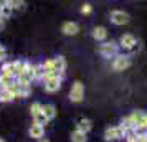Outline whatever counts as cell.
Returning <instances> with one entry per match:
<instances>
[{
  "instance_id": "6da1fadb",
  "label": "cell",
  "mask_w": 147,
  "mask_h": 142,
  "mask_svg": "<svg viewBox=\"0 0 147 142\" xmlns=\"http://www.w3.org/2000/svg\"><path fill=\"white\" fill-rule=\"evenodd\" d=\"M41 65H43V69H45V78H50V76H65V71H66V60H65V56H56V58L47 60Z\"/></svg>"
},
{
  "instance_id": "7c38bea8",
  "label": "cell",
  "mask_w": 147,
  "mask_h": 142,
  "mask_svg": "<svg viewBox=\"0 0 147 142\" xmlns=\"http://www.w3.org/2000/svg\"><path fill=\"white\" fill-rule=\"evenodd\" d=\"M28 135H30L32 139H41V137L45 135V127L33 122V124L30 126V129H28Z\"/></svg>"
},
{
  "instance_id": "5b68a950",
  "label": "cell",
  "mask_w": 147,
  "mask_h": 142,
  "mask_svg": "<svg viewBox=\"0 0 147 142\" xmlns=\"http://www.w3.org/2000/svg\"><path fill=\"white\" fill-rule=\"evenodd\" d=\"M63 79H65V76H50V78H45L43 79L45 91L47 93H56V91H60L61 84H63Z\"/></svg>"
},
{
  "instance_id": "2e32d148",
  "label": "cell",
  "mask_w": 147,
  "mask_h": 142,
  "mask_svg": "<svg viewBox=\"0 0 147 142\" xmlns=\"http://www.w3.org/2000/svg\"><path fill=\"white\" fill-rule=\"evenodd\" d=\"M41 109H43V112H45L48 121H51V119L56 117V108H55L53 104H45V106L41 104Z\"/></svg>"
},
{
  "instance_id": "3957f363",
  "label": "cell",
  "mask_w": 147,
  "mask_h": 142,
  "mask_svg": "<svg viewBox=\"0 0 147 142\" xmlns=\"http://www.w3.org/2000/svg\"><path fill=\"white\" fill-rule=\"evenodd\" d=\"M30 114H32V117H33V122L35 124H40V126H47L48 119H47V116H45V112H43V109H41V104L40 102H33L32 106H30Z\"/></svg>"
},
{
  "instance_id": "ba28073f",
  "label": "cell",
  "mask_w": 147,
  "mask_h": 142,
  "mask_svg": "<svg viewBox=\"0 0 147 142\" xmlns=\"http://www.w3.org/2000/svg\"><path fill=\"white\" fill-rule=\"evenodd\" d=\"M131 66V58L126 55H117L113 60V69L114 71H124Z\"/></svg>"
},
{
  "instance_id": "cb8c5ba5",
  "label": "cell",
  "mask_w": 147,
  "mask_h": 142,
  "mask_svg": "<svg viewBox=\"0 0 147 142\" xmlns=\"http://www.w3.org/2000/svg\"><path fill=\"white\" fill-rule=\"evenodd\" d=\"M5 20H7V18H5V17H3V15L0 13V30H2V28L5 27Z\"/></svg>"
},
{
  "instance_id": "f1b7e54d",
  "label": "cell",
  "mask_w": 147,
  "mask_h": 142,
  "mask_svg": "<svg viewBox=\"0 0 147 142\" xmlns=\"http://www.w3.org/2000/svg\"><path fill=\"white\" fill-rule=\"evenodd\" d=\"M0 142H5V141H3V139H0Z\"/></svg>"
},
{
  "instance_id": "7a4b0ae2",
  "label": "cell",
  "mask_w": 147,
  "mask_h": 142,
  "mask_svg": "<svg viewBox=\"0 0 147 142\" xmlns=\"http://www.w3.org/2000/svg\"><path fill=\"white\" fill-rule=\"evenodd\" d=\"M127 117H129L132 127L136 129L137 132H144L147 129V114L144 111H134L132 114H129Z\"/></svg>"
},
{
  "instance_id": "8fae6325",
  "label": "cell",
  "mask_w": 147,
  "mask_h": 142,
  "mask_svg": "<svg viewBox=\"0 0 147 142\" xmlns=\"http://www.w3.org/2000/svg\"><path fill=\"white\" fill-rule=\"evenodd\" d=\"M61 32L65 35H68V36H74V35H78V32H80V25L76 22H65L63 27H61Z\"/></svg>"
},
{
  "instance_id": "277c9868",
  "label": "cell",
  "mask_w": 147,
  "mask_h": 142,
  "mask_svg": "<svg viewBox=\"0 0 147 142\" xmlns=\"http://www.w3.org/2000/svg\"><path fill=\"white\" fill-rule=\"evenodd\" d=\"M99 53L104 58H114L119 55V45L116 41H102V45L99 46Z\"/></svg>"
},
{
  "instance_id": "52a82bcc",
  "label": "cell",
  "mask_w": 147,
  "mask_h": 142,
  "mask_svg": "<svg viewBox=\"0 0 147 142\" xmlns=\"http://www.w3.org/2000/svg\"><path fill=\"white\" fill-rule=\"evenodd\" d=\"M119 48H122L124 51H132L134 48L137 46V38L132 33H124L119 38Z\"/></svg>"
},
{
  "instance_id": "44dd1931",
  "label": "cell",
  "mask_w": 147,
  "mask_h": 142,
  "mask_svg": "<svg viewBox=\"0 0 147 142\" xmlns=\"http://www.w3.org/2000/svg\"><path fill=\"white\" fill-rule=\"evenodd\" d=\"M80 12L83 15H91L93 13V5H91V3H83L81 8H80Z\"/></svg>"
},
{
  "instance_id": "9a60e30c",
  "label": "cell",
  "mask_w": 147,
  "mask_h": 142,
  "mask_svg": "<svg viewBox=\"0 0 147 142\" xmlns=\"http://www.w3.org/2000/svg\"><path fill=\"white\" fill-rule=\"evenodd\" d=\"M76 129H78V131H81V132H84V134H88V132L93 129V122L89 121V119H84V117H83V119H80V121H78Z\"/></svg>"
},
{
  "instance_id": "484cf974",
  "label": "cell",
  "mask_w": 147,
  "mask_h": 142,
  "mask_svg": "<svg viewBox=\"0 0 147 142\" xmlns=\"http://www.w3.org/2000/svg\"><path fill=\"white\" fill-rule=\"evenodd\" d=\"M38 142H50V141H48L47 137H41V139H38Z\"/></svg>"
},
{
  "instance_id": "4fadbf2b",
  "label": "cell",
  "mask_w": 147,
  "mask_h": 142,
  "mask_svg": "<svg viewBox=\"0 0 147 142\" xmlns=\"http://www.w3.org/2000/svg\"><path fill=\"white\" fill-rule=\"evenodd\" d=\"M0 75L8 76V78H13V75H15V61H7V63H3L2 68H0Z\"/></svg>"
},
{
  "instance_id": "7402d4cb",
  "label": "cell",
  "mask_w": 147,
  "mask_h": 142,
  "mask_svg": "<svg viewBox=\"0 0 147 142\" xmlns=\"http://www.w3.org/2000/svg\"><path fill=\"white\" fill-rule=\"evenodd\" d=\"M12 12H13V10H12V7H10V5H5V7H2L0 8V13L3 15V17H5V18H10V17H12Z\"/></svg>"
},
{
  "instance_id": "ac0fdd59",
  "label": "cell",
  "mask_w": 147,
  "mask_h": 142,
  "mask_svg": "<svg viewBox=\"0 0 147 142\" xmlns=\"http://www.w3.org/2000/svg\"><path fill=\"white\" fill-rule=\"evenodd\" d=\"M71 142H88V137H86L84 132L74 129L73 132H71Z\"/></svg>"
},
{
  "instance_id": "83f0119b",
  "label": "cell",
  "mask_w": 147,
  "mask_h": 142,
  "mask_svg": "<svg viewBox=\"0 0 147 142\" xmlns=\"http://www.w3.org/2000/svg\"><path fill=\"white\" fill-rule=\"evenodd\" d=\"M2 88H3V86H2V81H0V89H2Z\"/></svg>"
},
{
  "instance_id": "8992f818",
  "label": "cell",
  "mask_w": 147,
  "mask_h": 142,
  "mask_svg": "<svg viewBox=\"0 0 147 142\" xmlns=\"http://www.w3.org/2000/svg\"><path fill=\"white\" fill-rule=\"evenodd\" d=\"M69 99L71 102H81L84 99V86L81 81H74L69 89Z\"/></svg>"
},
{
  "instance_id": "30bf717a",
  "label": "cell",
  "mask_w": 147,
  "mask_h": 142,
  "mask_svg": "<svg viewBox=\"0 0 147 142\" xmlns=\"http://www.w3.org/2000/svg\"><path fill=\"white\" fill-rule=\"evenodd\" d=\"M109 18H111V22H113L114 25H126L131 20L129 13H126L124 10H113L111 15H109Z\"/></svg>"
},
{
  "instance_id": "d6986e66",
  "label": "cell",
  "mask_w": 147,
  "mask_h": 142,
  "mask_svg": "<svg viewBox=\"0 0 147 142\" xmlns=\"http://www.w3.org/2000/svg\"><path fill=\"white\" fill-rule=\"evenodd\" d=\"M33 78L35 79H40V81L45 79V69H43V65H33Z\"/></svg>"
},
{
  "instance_id": "ffe728a7",
  "label": "cell",
  "mask_w": 147,
  "mask_h": 142,
  "mask_svg": "<svg viewBox=\"0 0 147 142\" xmlns=\"http://www.w3.org/2000/svg\"><path fill=\"white\" fill-rule=\"evenodd\" d=\"M8 5L12 7V10H25V0H8Z\"/></svg>"
},
{
  "instance_id": "4316f807",
  "label": "cell",
  "mask_w": 147,
  "mask_h": 142,
  "mask_svg": "<svg viewBox=\"0 0 147 142\" xmlns=\"http://www.w3.org/2000/svg\"><path fill=\"white\" fill-rule=\"evenodd\" d=\"M144 134H146V137H147V129H146V131H144Z\"/></svg>"
},
{
  "instance_id": "603a6c76",
  "label": "cell",
  "mask_w": 147,
  "mask_h": 142,
  "mask_svg": "<svg viewBox=\"0 0 147 142\" xmlns=\"http://www.w3.org/2000/svg\"><path fill=\"white\" fill-rule=\"evenodd\" d=\"M5 58H7V50L3 45H0V61H5Z\"/></svg>"
},
{
  "instance_id": "d4e9b609",
  "label": "cell",
  "mask_w": 147,
  "mask_h": 142,
  "mask_svg": "<svg viewBox=\"0 0 147 142\" xmlns=\"http://www.w3.org/2000/svg\"><path fill=\"white\" fill-rule=\"evenodd\" d=\"M7 3H8V0H0V8H2V7H5Z\"/></svg>"
},
{
  "instance_id": "9c48e42d",
  "label": "cell",
  "mask_w": 147,
  "mask_h": 142,
  "mask_svg": "<svg viewBox=\"0 0 147 142\" xmlns=\"http://www.w3.org/2000/svg\"><path fill=\"white\" fill-rule=\"evenodd\" d=\"M122 135H124V132H122L121 126H111V127H107L104 131V139L107 142L119 141V139H122Z\"/></svg>"
},
{
  "instance_id": "5bb4252c",
  "label": "cell",
  "mask_w": 147,
  "mask_h": 142,
  "mask_svg": "<svg viewBox=\"0 0 147 142\" xmlns=\"http://www.w3.org/2000/svg\"><path fill=\"white\" fill-rule=\"evenodd\" d=\"M93 38L96 41H104L107 38V30L106 27H94L93 28Z\"/></svg>"
},
{
  "instance_id": "e0dca14e",
  "label": "cell",
  "mask_w": 147,
  "mask_h": 142,
  "mask_svg": "<svg viewBox=\"0 0 147 142\" xmlns=\"http://www.w3.org/2000/svg\"><path fill=\"white\" fill-rule=\"evenodd\" d=\"M15 98L13 94L8 91V88H2L0 89V102H12Z\"/></svg>"
}]
</instances>
